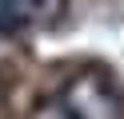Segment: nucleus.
Returning a JSON list of instances; mask_svg holds the SVG:
<instances>
[{"instance_id": "f257e3e1", "label": "nucleus", "mask_w": 124, "mask_h": 119, "mask_svg": "<svg viewBox=\"0 0 124 119\" xmlns=\"http://www.w3.org/2000/svg\"><path fill=\"white\" fill-rule=\"evenodd\" d=\"M60 107L72 119H124V103L116 95V87L96 71H84V75L68 79L64 95H60Z\"/></svg>"}, {"instance_id": "f03ea898", "label": "nucleus", "mask_w": 124, "mask_h": 119, "mask_svg": "<svg viewBox=\"0 0 124 119\" xmlns=\"http://www.w3.org/2000/svg\"><path fill=\"white\" fill-rule=\"evenodd\" d=\"M60 12V0H0V32L36 28Z\"/></svg>"}, {"instance_id": "7ed1b4c3", "label": "nucleus", "mask_w": 124, "mask_h": 119, "mask_svg": "<svg viewBox=\"0 0 124 119\" xmlns=\"http://www.w3.org/2000/svg\"><path fill=\"white\" fill-rule=\"evenodd\" d=\"M32 119H72V115H68V111H64V107H60V99H56V103H44V107H40V111H36V115H32Z\"/></svg>"}]
</instances>
